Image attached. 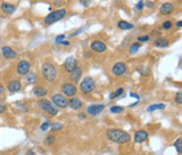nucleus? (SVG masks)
<instances>
[{
    "label": "nucleus",
    "mask_w": 182,
    "mask_h": 155,
    "mask_svg": "<svg viewBox=\"0 0 182 155\" xmlns=\"http://www.w3.org/2000/svg\"><path fill=\"white\" fill-rule=\"evenodd\" d=\"M107 138L117 144H126L130 140V135L119 128H109L106 133Z\"/></svg>",
    "instance_id": "obj_1"
},
{
    "label": "nucleus",
    "mask_w": 182,
    "mask_h": 155,
    "mask_svg": "<svg viewBox=\"0 0 182 155\" xmlns=\"http://www.w3.org/2000/svg\"><path fill=\"white\" fill-rule=\"evenodd\" d=\"M42 74H43V78L46 80L47 82H53L57 78V70L53 64L51 63H43L42 64Z\"/></svg>",
    "instance_id": "obj_2"
},
{
    "label": "nucleus",
    "mask_w": 182,
    "mask_h": 155,
    "mask_svg": "<svg viewBox=\"0 0 182 155\" xmlns=\"http://www.w3.org/2000/svg\"><path fill=\"white\" fill-rule=\"evenodd\" d=\"M65 15H66V9H64V8L56 9L54 11H51L50 14L44 18V21L46 25H52V24L63 19V18L65 17Z\"/></svg>",
    "instance_id": "obj_3"
},
{
    "label": "nucleus",
    "mask_w": 182,
    "mask_h": 155,
    "mask_svg": "<svg viewBox=\"0 0 182 155\" xmlns=\"http://www.w3.org/2000/svg\"><path fill=\"white\" fill-rule=\"evenodd\" d=\"M96 89V81L91 76H85L80 83V90L84 94H88Z\"/></svg>",
    "instance_id": "obj_4"
},
{
    "label": "nucleus",
    "mask_w": 182,
    "mask_h": 155,
    "mask_svg": "<svg viewBox=\"0 0 182 155\" xmlns=\"http://www.w3.org/2000/svg\"><path fill=\"white\" fill-rule=\"evenodd\" d=\"M37 106L42 109V110H44L46 114L50 115V116H55V115H57V109L54 107V105L51 103L50 100L39 99L37 101Z\"/></svg>",
    "instance_id": "obj_5"
},
{
    "label": "nucleus",
    "mask_w": 182,
    "mask_h": 155,
    "mask_svg": "<svg viewBox=\"0 0 182 155\" xmlns=\"http://www.w3.org/2000/svg\"><path fill=\"white\" fill-rule=\"evenodd\" d=\"M76 92H78V89H76L75 84L72 82H65L62 85V93H64V96L70 98V99L75 97Z\"/></svg>",
    "instance_id": "obj_6"
},
{
    "label": "nucleus",
    "mask_w": 182,
    "mask_h": 155,
    "mask_svg": "<svg viewBox=\"0 0 182 155\" xmlns=\"http://www.w3.org/2000/svg\"><path fill=\"white\" fill-rule=\"evenodd\" d=\"M52 103L56 106L57 108H66L68 107V99L65 98L63 94L61 93H55L52 96Z\"/></svg>",
    "instance_id": "obj_7"
},
{
    "label": "nucleus",
    "mask_w": 182,
    "mask_h": 155,
    "mask_svg": "<svg viewBox=\"0 0 182 155\" xmlns=\"http://www.w3.org/2000/svg\"><path fill=\"white\" fill-rule=\"evenodd\" d=\"M126 71H127V65L124 62H117V63H115L111 69V72L115 76L124 75V74L126 73Z\"/></svg>",
    "instance_id": "obj_8"
},
{
    "label": "nucleus",
    "mask_w": 182,
    "mask_h": 155,
    "mask_svg": "<svg viewBox=\"0 0 182 155\" xmlns=\"http://www.w3.org/2000/svg\"><path fill=\"white\" fill-rule=\"evenodd\" d=\"M78 66H79V65H78V61H76V59L73 57V56L68 57V59L64 61V63H63V67H64V70L66 71L68 73L73 72Z\"/></svg>",
    "instance_id": "obj_9"
},
{
    "label": "nucleus",
    "mask_w": 182,
    "mask_h": 155,
    "mask_svg": "<svg viewBox=\"0 0 182 155\" xmlns=\"http://www.w3.org/2000/svg\"><path fill=\"white\" fill-rule=\"evenodd\" d=\"M30 70V63L26 60H21L17 64V73L19 75H26Z\"/></svg>",
    "instance_id": "obj_10"
},
{
    "label": "nucleus",
    "mask_w": 182,
    "mask_h": 155,
    "mask_svg": "<svg viewBox=\"0 0 182 155\" xmlns=\"http://www.w3.org/2000/svg\"><path fill=\"white\" fill-rule=\"evenodd\" d=\"M106 108L105 105H90L87 108V114H89L90 116H98Z\"/></svg>",
    "instance_id": "obj_11"
},
{
    "label": "nucleus",
    "mask_w": 182,
    "mask_h": 155,
    "mask_svg": "<svg viewBox=\"0 0 182 155\" xmlns=\"http://www.w3.org/2000/svg\"><path fill=\"white\" fill-rule=\"evenodd\" d=\"M91 50L93 51V52H97V53L106 52L107 45L101 41H94L91 43Z\"/></svg>",
    "instance_id": "obj_12"
},
{
    "label": "nucleus",
    "mask_w": 182,
    "mask_h": 155,
    "mask_svg": "<svg viewBox=\"0 0 182 155\" xmlns=\"http://www.w3.org/2000/svg\"><path fill=\"white\" fill-rule=\"evenodd\" d=\"M7 89H8V91L9 92H11V93L18 92V91L21 89V82L19 81V80H11V81L8 82Z\"/></svg>",
    "instance_id": "obj_13"
},
{
    "label": "nucleus",
    "mask_w": 182,
    "mask_h": 155,
    "mask_svg": "<svg viewBox=\"0 0 182 155\" xmlns=\"http://www.w3.org/2000/svg\"><path fill=\"white\" fill-rule=\"evenodd\" d=\"M147 138H148V133L146 130H143V129L137 130L135 133V135H134V140H135V143H138V144L144 143Z\"/></svg>",
    "instance_id": "obj_14"
},
{
    "label": "nucleus",
    "mask_w": 182,
    "mask_h": 155,
    "mask_svg": "<svg viewBox=\"0 0 182 155\" xmlns=\"http://www.w3.org/2000/svg\"><path fill=\"white\" fill-rule=\"evenodd\" d=\"M174 10V6L172 2H164L162 3L160 7V14L161 15H170L172 14V11Z\"/></svg>",
    "instance_id": "obj_15"
},
{
    "label": "nucleus",
    "mask_w": 182,
    "mask_h": 155,
    "mask_svg": "<svg viewBox=\"0 0 182 155\" xmlns=\"http://www.w3.org/2000/svg\"><path fill=\"white\" fill-rule=\"evenodd\" d=\"M1 52H2L3 56L8 60L15 59L16 56H17V53L12 50L11 47H9V46H2L1 47Z\"/></svg>",
    "instance_id": "obj_16"
},
{
    "label": "nucleus",
    "mask_w": 182,
    "mask_h": 155,
    "mask_svg": "<svg viewBox=\"0 0 182 155\" xmlns=\"http://www.w3.org/2000/svg\"><path fill=\"white\" fill-rule=\"evenodd\" d=\"M68 106L70 108L74 109V110H78V109H80L83 106V103L81 99L74 97V98H71L70 100H68Z\"/></svg>",
    "instance_id": "obj_17"
},
{
    "label": "nucleus",
    "mask_w": 182,
    "mask_h": 155,
    "mask_svg": "<svg viewBox=\"0 0 182 155\" xmlns=\"http://www.w3.org/2000/svg\"><path fill=\"white\" fill-rule=\"evenodd\" d=\"M1 10L7 15H12L16 10V6L9 2H2L1 3Z\"/></svg>",
    "instance_id": "obj_18"
},
{
    "label": "nucleus",
    "mask_w": 182,
    "mask_h": 155,
    "mask_svg": "<svg viewBox=\"0 0 182 155\" xmlns=\"http://www.w3.org/2000/svg\"><path fill=\"white\" fill-rule=\"evenodd\" d=\"M81 75H82V69L78 66L73 72L70 73V79L73 82H75V83H78L80 81V79H81Z\"/></svg>",
    "instance_id": "obj_19"
},
{
    "label": "nucleus",
    "mask_w": 182,
    "mask_h": 155,
    "mask_svg": "<svg viewBox=\"0 0 182 155\" xmlns=\"http://www.w3.org/2000/svg\"><path fill=\"white\" fill-rule=\"evenodd\" d=\"M32 92H33V94H35L36 97H39V98L45 97L47 93H48L47 89L44 88V87H35V88L33 89Z\"/></svg>",
    "instance_id": "obj_20"
},
{
    "label": "nucleus",
    "mask_w": 182,
    "mask_h": 155,
    "mask_svg": "<svg viewBox=\"0 0 182 155\" xmlns=\"http://www.w3.org/2000/svg\"><path fill=\"white\" fill-rule=\"evenodd\" d=\"M117 26L119 30H133L134 28V25L126 21H119L117 24Z\"/></svg>",
    "instance_id": "obj_21"
},
{
    "label": "nucleus",
    "mask_w": 182,
    "mask_h": 155,
    "mask_svg": "<svg viewBox=\"0 0 182 155\" xmlns=\"http://www.w3.org/2000/svg\"><path fill=\"white\" fill-rule=\"evenodd\" d=\"M169 44H170V43L167 41V38H165V37H160V38H157V39H155V42H154V45H155L156 47H161V48L169 46Z\"/></svg>",
    "instance_id": "obj_22"
},
{
    "label": "nucleus",
    "mask_w": 182,
    "mask_h": 155,
    "mask_svg": "<svg viewBox=\"0 0 182 155\" xmlns=\"http://www.w3.org/2000/svg\"><path fill=\"white\" fill-rule=\"evenodd\" d=\"M157 109H165V105L164 103H156V105H151L147 107L146 110L148 111V112H152V111L154 110H157Z\"/></svg>",
    "instance_id": "obj_23"
},
{
    "label": "nucleus",
    "mask_w": 182,
    "mask_h": 155,
    "mask_svg": "<svg viewBox=\"0 0 182 155\" xmlns=\"http://www.w3.org/2000/svg\"><path fill=\"white\" fill-rule=\"evenodd\" d=\"M26 81L30 84H35L36 81H37V76H36L35 73H30L26 76Z\"/></svg>",
    "instance_id": "obj_24"
},
{
    "label": "nucleus",
    "mask_w": 182,
    "mask_h": 155,
    "mask_svg": "<svg viewBox=\"0 0 182 155\" xmlns=\"http://www.w3.org/2000/svg\"><path fill=\"white\" fill-rule=\"evenodd\" d=\"M174 147H175L176 152L179 153V154H181V152H182V138L181 137H179L175 142H174Z\"/></svg>",
    "instance_id": "obj_25"
},
{
    "label": "nucleus",
    "mask_w": 182,
    "mask_h": 155,
    "mask_svg": "<svg viewBox=\"0 0 182 155\" xmlns=\"http://www.w3.org/2000/svg\"><path fill=\"white\" fill-rule=\"evenodd\" d=\"M124 110H125V108L121 107V106H112V107H110V112H112V114H121Z\"/></svg>",
    "instance_id": "obj_26"
},
{
    "label": "nucleus",
    "mask_w": 182,
    "mask_h": 155,
    "mask_svg": "<svg viewBox=\"0 0 182 155\" xmlns=\"http://www.w3.org/2000/svg\"><path fill=\"white\" fill-rule=\"evenodd\" d=\"M139 48H141V44L139 43H134V44H132L130 47H129V53L130 54H135Z\"/></svg>",
    "instance_id": "obj_27"
},
{
    "label": "nucleus",
    "mask_w": 182,
    "mask_h": 155,
    "mask_svg": "<svg viewBox=\"0 0 182 155\" xmlns=\"http://www.w3.org/2000/svg\"><path fill=\"white\" fill-rule=\"evenodd\" d=\"M162 28H164V30H169L172 28V21H163V24H162Z\"/></svg>",
    "instance_id": "obj_28"
},
{
    "label": "nucleus",
    "mask_w": 182,
    "mask_h": 155,
    "mask_svg": "<svg viewBox=\"0 0 182 155\" xmlns=\"http://www.w3.org/2000/svg\"><path fill=\"white\" fill-rule=\"evenodd\" d=\"M50 127H51V130H53V132H56V130H60V129H62V125H61V124H51Z\"/></svg>",
    "instance_id": "obj_29"
},
{
    "label": "nucleus",
    "mask_w": 182,
    "mask_h": 155,
    "mask_svg": "<svg viewBox=\"0 0 182 155\" xmlns=\"http://www.w3.org/2000/svg\"><path fill=\"white\" fill-rule=\"evenodd\" d=\"M175 103H179V105H181L182 103V92L181 91H178L175 94Z\"/></svg>",
    "instance_id": "obj_30"
},
{
    "label": "nucleus",
    "mask_w": 182,
    "mask_h": 155,
    "mask_svg": "<svg viewBox=\"0 0 182 155\" xmlns=\"http://www.w3.org/2000/svg\"><path fill=\"white\" fill-rule=\"evenodd\" d=\"M54 136L53 135H48V136H47L46 137V139H45V144H46V145H51V144H53L54 143Z\"/></svg>",
    "instance_id": "obj_31"
},
{
    "label": "nucleus",
    "mask_w": 182,
    "mask_h": 155,
    "mask_svg": "<svg viewBox=\"0 0 182 155\" xmlns=\"http://www.w3.org/2000/svg\"><path fill=\"white\" fill-rule=\"evenodd\" d=\"M64 39H65V35H64V34H61V35L56 36V38H55L56 44H61V43L64 41Z\"/></svg>",
    "instance_id": "obj_32"
},
{
    "label": "nucleus",
    "mask_w": 182,
    "mask_h": 155,
    "mask_svg": "<svg viewBox=\"0 0 182 155\" xmlns=\"http://www.w3.org/2000/svg\"><path fill=\"white\" fill-rule=\"evenodd\" d=\"M150 39V36H147V35H145V36H139V37H137V43H144V42H147Z\"/></svg>",
    "instance_id": "obj_33"
},
{
    "label": "nucleus",
    "mask_w": 182,
    "mask_h": 155,
    "mask_svg": "<svg viewBox=\"0 0 182 155\" xmlns=\"http://www.w3.org/2000/svg\"><path fill=\"white\" fill-rule=\"evenodd\" d=\"M7 109V106L6 103H3V100L0 99V114H2V112H5Z\"/></svg>",
    "instance_id": "obj_34"
},
{
    "label": "nucleus",
    "mask_w": 182,
    "mask_h": 155,
    "mask_svg": "<svg viewBox=\"0 0 182 155\" xmlns=\"http://www.w3.org/2000/svg\"><path fill=\"white\" fill-rule=\"evenodd\" d=\"M50 128V124L47 123V121H45V123H43L41 125V129L43 130V132H45V130H47V129Z\"/></svg>",
    "instance_id": "obj_35"
},
{
    "label": "nucleus",
    "mask_w": 182,
    "mask_h": 155,
    "mask_svg": "<svg viewBox=\"0 0 182 155\" xmlns=\"http://www.w3.org/2000/svg\"><path fill=\"white\" fill-rule=\"evenodd\" d=\"M123 93H124V88H119V89H117V90L115 91V96L116 97L121 96Z\"/></svg>",
    "instance_id": "obj_36"
},
{
    "label": "nucleus",
    "mask_w": 182,
    "mask_h": 155,
    "mask_svg": "<svg viewBox=\"0 0 182 155\" xmlns=\"http://www.w3.org/2000/svg\"><path fill=\"white\" fill-rule=\"evenodd\" d=\"M143 7H144V1H138L137 5H136V8H137L138 10H142Z\"/></svg>",
    "instance_id": "obj_37"
},
{
    "label": "nucleus",
    "mask_w": 182,
    "mask_h": 155,
    "mask_svg": "<svg viewBox=\"0 0 182 155\" xmlns=\"http://www.w3.org/2000/svg\"><path fill=\"white\" fill-rule=\"evenodd\" d=\"M17 107H18V108H19V109H21V110H23V111H25V112H26V111H27L26 106H25V105L23 106L20 103H17Z\"/></svg>",
    "instance_id": "obj_38"
},
{
    "label": "nucleus",
    "mask_w": 182,
    "mask_h": 155,
    "mask_svg": "<svg viewBox=\"0 0 182 155\" xmlns=\"http://www.w3.org/2000/svg\"><path fill=\"white\" fill-rule=\"evenodd\" d=\"M129 96L133 97V98H135V99H137V100H139V94L135 93V92H130V93H129Z\"/></svg>",
    "instance_id": "obj_39"
},
{
    "label": "nucleus",
    "mask_w": 182,
    "mask_h": 155,
    "mask_svg": "<svg viewBox=\"0 0 182 155\" xmlns=\"http://www.w3.org/2000/svg\"><path fill=\"white\" fill-rule=\"evenodd\" d=\"M144 5L147 7H153L154 6V2L153 1H146V2H144Z\"/></svg>",
    "instance_id": "obj_40"
},
{
    "label": "nucleus",
    "mask_w": 182,
    "mask_h": 155,
    "mask_svg": "<svg viewBox=\"0 0 182 155\" xmlns=\"http://www.w3.org/2000/svg\"><path fill=\"white\" fill-rule=\"evenodd\" d=\"M5 93V87L2 84H0V96Z\"/></svg>",
    "instance_id": "obj_41"
},
{
    "label": "nucleus",
    "mask_w": 182,
    "mask_h": 155,
    "mask_svg": "<svg viewBox=\"0 0 182 155\" xmlns=\"http://www.w3.org/2000/svg\"><path fill=\"white\" fill-rule=\"evenodd\" d=\"M26 155H36V154H35V152H34L33 149H28V151L26 152Z\"/></svg>",
    "instance_id": "obj_42"
},
{
    "label": "nucleus",
    "mask_w": 182,
    "mask_h": 155,
    "mask_svg": "<svg viewBox=\"0 0 182 155\" xmlns=\"http://www.w3.org/2000/svg\"><path fill=\"white\" fill-rule=\"evenodd\" d=\"M80 3H82L83 6H89L90 1H83V0H81V1H80Z\"/></svg>",
    "instance_id": "obj_43"
},
{
    "label": "nucleus",
    "mask_w": 182,
    "mask_h": 155,
    "mask_svg": "<svg viewBox=\"0 0 182 155\" xmlns=\"http://www.w3.org/2000/svg\"><path fill=\"white\" fill-rule=\"evenodd\" d=\"M53 3H54V6L57 7V6H61L62 3H63V1H54Z\"/></svg>",
    "instance_id": "obj_44"
},
{
    "label": "nucleus",
    "mask_w": 182,
    "mask_h": 155,
    "mask_svg": "<svg viewBox=\"0 0 182 155\" xmlns=\"http://www.w3.org/2000/svg\"><path fill=\"white\" fill-rule=\"evenodd\" d=\"M81 30H82V28H80V30H78L75 33H73V34H71V36H75V35H78V34H80V33H81Z\"/></svg>",
    "instance_id": "obj_45"
},
{
    "label": "nucleus",
    "mask_w": 182,
    "mask_h": 155,
    "mask_svg": "<svg viewBox=\"0 0 182 155\" xmlns=\"http://www.w3.org/2000/svg\"><path fill=\"white\" fill-rule=\"evenodd\" d=\"M61 45H64V46H68V45H70V42L69 41H63L61 43Z\"/></svg>",
    "instance_id": "obj_46"
},
{
    "label": "nucleus",
    "mask_w": 182,
    "mask_h": 155,
    "mask_svg": "<svg viewBox=\"0 0 182 155\" xmlns=\"http://www.w3.org/2000/svg\"><path fill=\"white\" fill-rule=\"evenodd\" d=\"M115 98H116V96H115V92H111V93L109 94V99H110V100L115 99Z\"/></svg>",
    "instance_id": "obj_47"
},
{
    "label": "nucleus",
    "mask_w": 182,
    "mask_h": 155,
    "mask_svg": "<svg viewBox=\"0 0 182 155\" xmlns=\"http://www.w3.org/2000/svg\"><path fill=\"white\" fill-rule=\"evenodd\" d=\"M176 26L179 27V28H181V27H182V21H178V23H176Z\"/></svg>",
    "instance_id": "obj_48"
},
{
    "label": "nucleus",
    "mask_w": 182,
    "mask_h": 155,
    "mask_svg": "<svg viewBox=\"0 0 182 155\" xmlns=\"http://www.w3.org/2000/svg\"><path fill=\"white\" fill-rule=\"evenodd\" d=\"M79 117H80V118H82V119H83V118L85 117V115H84V114H80V115H79Z\"/></svg>",
    "instance_id": "obj_49"
}]
</instances>
